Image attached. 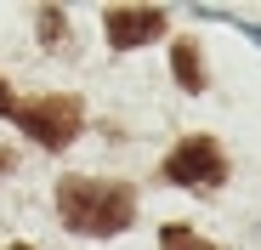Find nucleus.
I'll list each match as a JSON object with an SVG mask.
<instances>
[{
	"label": "nucleus",
	"mask_w": 261,
	"mask_h": 250,
	"mask_svg": "<svg viewBox=\"0 0 261 250\" xmlns=\"http://www.w3.org/2000/svg\"><path fill=\"white\" fill-rule=\"evenodd\" d=\"M102 29H108V46L114 52H130V46H148V40L165 34V12L159 6H108L102 12Z\"/></svg>",
	"instance_id": "nucleus-4"
},
{
	"label": "nucleus",
	"mask_w": 261,
	"mask_h": 250,
	"mask_svg": "<svg viewBox=\"0 0 261 250\" xmlns=\"http://www.w3.org/2000/svg\"><path fill=\"white\" fill-rule=\"evenodd\" d=\"M159 244L165 250H216V244H204L193 228H182V222H170V228H159Z\"/></svg>",
	"instance_id": "nucleus-6"
},
{
	"label": "nucleus",
	"mask_w": 261,
	"mask_h": 250,
	"mask_svg": "<svg viewBox=\"0 0 261 250\" xmlns=\"http://www.w3.org/2000/svg\"><path fill=\"white\" fill-rule=\"evenodd\" d=\"M12 250H34V244H12Z\"/></svg>",
	"instance_id": "nucleus-9"
},
{
	"label": "nucleus",
	"mask_w": 261,
	"mask_h": 250,
	"mask_svg": "<svg viewBox=\"0 0 261 250\" xmlns=\"http://www.w3.org/2000/svg\"><path fill=\"white\" fill-rule=\"evenodd\" d=\"M12 119L23 125V131H29L40 148H51V154H57V148H68V142L80 137V119H85V114H80L74 97H40V103H17Z\"/></svg>",
	"instance_id": "nucleus-2"
},
{
	"label": "nucleus",
	"mask_w": 261,
	"mask_h": 250,
	"mask_svg": "<svg viewBox=\"0 0 261 250\" xmlns=\"http://www.w3.org/2000/svg\"><path fill=\"white\" fill-rule=\"evenodd\" d=\"M170 68H176L182 91H204V68H199V46L193 40H176V46H170Z\"/></svg>",
	"instance_id": "nucleus-5"
},
{
	"label": "nucleus",
	"mask_w": 261,
	"mask_h": 250,
	"mask_svg": "<svg viewBox=\"0 0 261 250\" xmlns=\"http://www.w3.org/2000/svg\"><path fill=\"white\" fill-rule=\"evenodd\" d=\"M57 216L74 233L114 239L137 222V193L125 182H91V177H63L57 182Z\"/></svg>",
	"instance_id": "nucleus-1"
},
{
	"label": "nucleus",
	"mask_w": 261,
	"mask_h": 250,
	"mask_svg": "<svg viewBox=\"0 0 261 250\" xmlns=\"http://www.w3.org/2000/svg\"><path fill=\"white\" fill-rule=\"evenodd\" d=\"M40 40H46V46L63 40V12H57V6H40Z\"/></svg>",
	"instance_id": "nucleus-7"
},
{
	"label": "nucleus",
	"mask_w": 261,
	"mask_h": 250,
	"mask_svg": "<svg viewBox=\"0 0 261 250\" xmlns=\"http://www.w3.org/2000/svg\"><path fill=\"white\" fill-rule=\"evenodd\" d=\"M222 177H227V159L216 137H182L176 154L165 159V182H176V188H216Z\"/></svg>",
	"instance_id": "nucleus-3"
},
{
	"label": "nucleus",
	"mask_w": 261,
	"mask_h": 250,
	"mask_svg": "<svg viewBox=\"0 0 261 250\" xmlns=\"http://www.w3.org/2000/svg\"><path fill=\"white\" fill-rule=\"evenodd\" d=\"M12 108H17V103H12V86H6V80H0V114L12 119Z\"/></svg>",
	"instance_id": "nucleus-8"
}]
</instances>
